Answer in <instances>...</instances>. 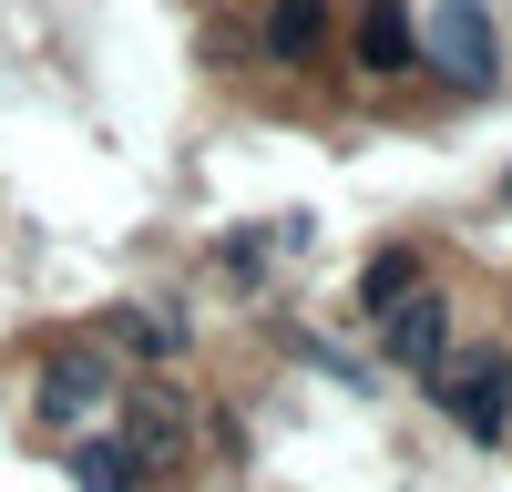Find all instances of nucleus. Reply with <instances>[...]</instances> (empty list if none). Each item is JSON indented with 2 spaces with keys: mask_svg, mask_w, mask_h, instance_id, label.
Wrapping results in <instances>:
<instances>
[{
  "mask_svg": "<svg viewBox=\"0 0 512 492\" xmlns=\"http://www.w3.org/2000/svg\"><path fill=\"white\" fill-rule=\"evenodd\" d=\"M420 390H431L472 441H502V421H512V359H502V349H451Z\"/></svg>",
  "mask_w": 512,
  "mask_h": 492,
  "instance_id": "nucleus-1",
  "label": "nucleus"
},
{
  "mask_svg": "<svg viewBox=\"0 0 512 492\" xmlns=\"http://www.w3.org/2000/svg\"><path fill=\"white\" fill-rule=\"evenodd\" d=\"M431 62H441L451 93H492V82H502V41L482 21V0H441V11H431Z\"/></svg>",
  "mask_w": 512,
  "mask_h": 492,
  "instance_id": "nucleus-2",
  "label": "nucleus"
},
{
  "mask_svg": "<svg viewBox=\"0 0 512 492\" xmlns=\"http://www.w3.org/2000/svg\"><path fill=\"white\" fill-rule=\"evenodd\" d=\"M103 400H113V369L93 349H52V359H41V421H52V431H82Z\"/></svg>",
  "mask_w": 512,
  "mask_h": 492,
  "instance_id": "nucleus-3",
  "label": "nucleus"
},
{
  "mask_svg": "<svg viewBox=\"0 0 512 492\" xmlns=\"http://www.w3.org/2000/svg\"><path fill=\"white\" fill-rule=\"evenodd\" d=\"M379 349H390L410 380H431V369L451 359V308L431 298V287H420V298H400V308H390V328H379Z\"/></svg>",
  "mask_w": 512,
  "mask_h": 492,
  "instance_id": "nucleus-4",
  "label": "nucleus"
},
{
  "mask_svg": "<svg viewBox=\"0 0 512 492\" xmlns=\"http://www.w3.org/2000/svg\"><path fill=\"white\" fill-rule=\"evenodd\" d=\"M256 52L277 72H308L328 52V0H267V11H256Z\"/></svg>",
  "mask_w": 512,
  "mask_h": 492,
  "instance_id": "nucleus-5",
  "label": "nucleus"
},
{
  "mask_svg": "<svg viewBox=\"0 0 512 492\" xmlns=\"http://www.w3.org/2000/svg\"><path fill=\"white\" fill-rule=\"evenodd\" d=\"M349 52H359V72L400 82V72H410V0H359V21H349Z\"/></svg>",
  "mask_w": 512,
  "mask_h": 492,
  "instance_id": "nucleus-6",
  "label": "nucleus"
},
{
  "mask_svg": "<svg viewBox=\"0 0 512 492\" xmlns=\"http://www.w3.org/2000/svg\"><path fill=\"white\" fill-rule=\"evenodd\" d=\"M72 492H144V462L123 431H82L72 441Z\"/></svg>",
  "mask_w": 512,
  "mask_h": 492,
  "instance_id": "nucleus-7",
  "label": "nucleus"
},
{
  "mask_svg": "<svg viewBox=\"0 0 512 492\" xmlns=\"http://www.w3.org/2000/svg\"><path fill=\"white\" fill-rule=\"evenodd\" d=\"M400 298H420V246H379V257L359 267V308H379V318H390Z\"/></svg>",
  "mask_w": 512,
  "mask_h": 492,
  "instance_id": "nucleus-8",
  "label": "nucleus"
},
{
  "mask_svg": "<svg viewBox=\"0 0 512 492\" xmlns=\"http://www.w3.org/2000/svg\"><path fill=\"white\" fill-rule=\"evenodd\" d=\"M123 441H134V462H154V451H185V400H175V390H144L134 421H123Z\"/></svg>",
  "mask_w": 512,
  "mask_h": 492,
  "instance_id": "nucleus-9",
  "label": "nucleus"
},
{
  "mask_svg": "<svg viewBox=\"0 0 512 492\" xmlns=\"http://www.w3.org/2000/svg\"><path fill=\"white\" fill-rule=\"evenodd\" d=\"M113 339L134 349V359H175V349H185V318H154V308H123V318H113Z\"/></svg>",
  "mask_w": 512,
  "mask_h": 492,
  "instance_id": "nucleus-10",
  "label": "nucleus"
},
{
  "mask_svg": "<svg viewBox=\"0 0 512 492\" xmlns=\"http://www.w3.org/2000/svg\"><path fill=\"white\" fill-rule=\"evenodd\" d=\"M226 277H267V236H226Z\"/></svg>",
  "mask_w": 512,
  "mask_h": 492,
  "instance_id": "nucleus-11",
  "label": "nucleus"
}]
</instances>
